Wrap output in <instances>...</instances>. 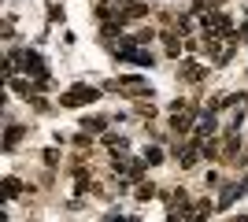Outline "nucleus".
Returning <instances> with one entry per match:
<instances>
[{
  "label": "nucleus",
  "mask_w": 248,
  "mask_h": 222,
  "mask_svg": "<svg viewBox=\"0 0 248 222\" xmlns=\"http://www.w3.org/2000/svg\"><path fill=\"white\" fill-rule=\"evenodd\" d=\"M145 163H152V167H155V163H163V152H159V148H148V152H145Z\"/></svg>",
  "instance_id": "nucleus-5"
},
{
  "label": "nucleus",
  "mask_w": 248,
  "mask_h": 222,
  "mask_svg": "<svg viewBox=\"0 0 248 222\" xmlns=\"http://www.w3.org/2000/svg\"><path fill=\"white\" fill-rule=\"evenodd\" d=\"M197 156H200V148H186V156H182V167H193V163H197Z\"/></svg>",
  "instance_id": "nucleus-4"
},
{
  "label": "nucleus",
  "mask_w": 248,
  "mask_h": 222,
  "mask_svg": "<svg viewBox=\"0 0 248 222\" xmlns=\"http://www.w3.org/2000/svg\"><path fill=\"white\" fill-rule=\"evenodd\" d=\"M19 137H22V130H19V126H11V130H8V141H4V145L11 148V145H15V141H19Z\"/></svg>",
  "instance_id": "nucleus-7"
},
{
  "label": "nucleus",
  "mask_w": 248,
  "mask_h": 222,
  "mask_svg": "<svg viewBox=\"0 0 248 222\" xmlns=\"http://www.w3.org/2000/svg\"><path fill=\"white\" fill-rule=\"evenodd\" d=\"M96 100V89H89V85H74L71 93H63L60 104L63 107H78V104H93Z\"/></svg>",
  "instance_id": "nucleus-1"
},
{
  "label": "nucleus",
  "mask_w": 248,
  "mask_h": 222,
  "mask_svg": "<svg viewBox=\"0 0 248 222\" xmlns=\"http://www.w3.org/2000/svg\"><path fill=\"white\" fill-rule=\"evenodd\" d=\"M186 78L189 82H200V78H204V67L200 63H186Z\"/></svg>",
  "instance_id": "nucleus-3"
},
{
  "label": "nucleus",
  "mask_w": 248,
  "mask_h": 222,
  "mask_svg": "<svg viewBox=\"0 0 248 222\" xmlns=\"http://www.w3.org/2000/svg\"><path fill=\"white\" fill-rule=\"evenodd\" d=\"M197 130H200V137H207V133H215V115H211V111H207V115H200Z\"/></svg>",
  "instance_id": "nucleus-2"
},
{
  "label": "nucleus",
  "mask_w": 248,
  "mask_h": 222,
  "mask_svg": "<svg viewBox=\"0 0 248 222\" xmlns=\"http://www.w3.org/2000/svg\"><path fill=\"white\" fill-rule=\"evenodd\" d=\"M15 192H19V181L8 178V181H4V196H15Z\"/></svg>",
  "instance_id": "nucleus-6"
}]
</instances>
